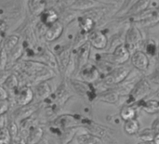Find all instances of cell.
<instances>
[{
    "mask_svg": "<svg viewBox=\"0 0 159 144\" xmlns=\"http://www.w3.org/2000/svg\"><path fill=\"white\" fill-rule=\"evenodd\" d=\"M15 70L28 81L35 84L54 78L57 72L45 63L34 60H20L15 65Z\"/></svg>",
    "mask_w": 159,
    "mask_h": 144,
    "instance_id": "cell-1",
    "label": "cell"
},
{
    "mask_svg": "<svg viewBox=\"0 0 159 144\" xmlns=\"http://www.w3.org/2000/svg\"><path fill=\"white\" fill-rule=\"evenodd\" d=\"M83 116L77 115H61L50 121V131L60 136L64 130L71 128H79L82 127Z\"/></svg>",
    "mask_w": 159,
    "mask_h": 144,
    "instance_id": "cell-2",
    "label": "cell"
},
{
    "mask_svg": "<svg viewBox=\"0 0 159 144\" xmlns=\"http://www.w3.org/2000/svg\"><path fill=\"white\" fill-rule=\"evenodd\" d=\"M152 85L147 77H141L133 87L131 92L125 100V104L137 106L152 93Z\"/></svg>",
    "mask_w": 159,
    "mask_h": 144,
    "instance_id": "cell-3",
    "label": "cell"
},
{
    "mask_svg": "<svg viewBox=\"0 0 159 144\" xmlns=\"http://www.w3.org/2000/svg\"><path fill=\"white\" fill-rule=\"evenodd\" d=\"M131 72L132 70L130 67L127 65H119V66L115 67L108 74H104L100 80V82L106 88H114V87L120 85L125 80H127L129 74H131Z\"/></svg>",
    "mask_w": 159,
    "mask_h": 144,
    "instance_id": "cell-4",
    "label": "cell"
},
{
    "mask_svg": "<svg viewBox=\"0 0 159 144\" xmlns=\"http://www.w3.org/2000/svg\"><path fill=\"white\" fill-rule=\"evenodd\" d=\"M68 80V85L70 88L74 90L75 94H77L79 97L86 99L87 101L92 102L96 101L97 96H98V91L94 86V84H89L86 83L80 79L76 78H70Z\"/></svg>",
    "mask_w": 159,
    "mask_h": 144,
    "instance_id": "cell-5",
    "label": "cell"
},
{
    "mask_svg": "<svg viewBox=\"0 0 159 144\" xmlns=\"http://www.w3.org/2000/svg\"><path fill=\"white\" fill-rule=\"evenodd\" d=\"M143 43L144 38L138 25L134 23H129V26L125 32L124 44L130 54L137 50H140L141 47L143 46Z\"/></svg>",
    "mask_w": 159,
    "mask_h": 144,
    "instance_id": "cell-6",
    "label": "cell"
},
{
    "mask_svg": "<svg viewBox=\"0 0 159 144\" xmlns=\"http://www.w3.org/2000/svg\"><path fill=\"white\" fill-rule=\"evenodd\" d=\"M87 131L96 135L97 137L101 138L102 140L103 138H111L114 134V130L111 129L108 127H104L102 125H99L96 122H94L92 119L88 117L82 118V127Z\"/></svg>",
    "mask_w": 159,
    "mask_h": 144,
    "instance_id": "cell-7",
    "label": "cell"
},
{
    "mask_svg": "<svg viewBox=\"0 0 159 144\" xmlns=\"http://www.w3.org/2000/svg\"><path fill=\"white\" fill-rule=\"evenodd\" d=\"M12 94L13 100L19 107L31 104L34 99V89L29 85H20Z\"/></svg>",
    "mask_w": 159,
    "mask_h": 144,
    "instance_id": "cell-8",
    "label": "cell"
},
{
    "mask_svg": "<svg viewBox=\"0 0 159 144\" xmlns=\"http://www.w3.org/2000/svg\"><path fill=\"white\" fill-rule=\"evenodd\" d=\"M77 74L78 79L92 85L99 82L102 77V73L94 63H88L77 72Z\"/></svg>",
    "mask_w": 159,
    "mask_h": 144,
    "instance_id": "cell-9",
    "label": "cell"
},
{
    "mask_svg": "<svg viewBox=\"0 0 159 144\" xmlns=\"http://www.w3.org/2000/svg\"><path fill=\"white\" fill-rule=\"evenodd\" d=\"M115 7L113 3L104 2L102 0H75L73 5L69 7L75 11H90L97 8Z\"/></svg>",
    "mask_w": 159,
    "mask_h": 144,
    "instance_id": "cell-10",
    "label": "cell"
},
{
    "mask_svg": "<svg viewBox=\"0 0 159 144\" xmlns=\"http://www.w3.org/2000/svg\"><path fill=\"white\" fill-rule=\"evenodd\" d=\"M109 38L106 33L101 29H94L89 34V43L91 47L97 50H104L107 48Z\"/></svg>",
    "mask_w": 159,
    "mask_h": 144,
    "instance_id": "cell-11",
    "label": "cell"
},
{
    "mask_svg": "<svg viewBox=\"0 0 159 144\" xmlns=\"http://www.w3.org/2000/svg\"><path fill=\"white\" fill-rule=\"evenodd\" d=\"M130 62L135 70L141 73L147 72L150 66V59L142 49L137 50L131 54Z\"/></svg>",
    "mask_w": 159,
    "mask_h": 144,
    "instance_id": "cell-12",
    "label": "cell"
},
{
    "mask_svg": "<svg viewBox=\"0 0 159 144\" xmlns=\"http://www.w3.org/2000/svg\"><path fill=\"white\" fill-rule=\"evenodd\" d=\"M55 56L59 64V71L63 74L71 58L73 55V49L71 45H64L59 47V48L55 51Z\"/></svg>",
    "mask_w": 159,
    "mask_h": 144,
    "instance_id": "cell-13",
    "label": "cell"
},
{
    "mask_svg": "<svg viewBox=\"0 0 159 144\" xmlns=\"http://www.w3.org/2000/svg\"><path fill=\"white\" fill-rule=\"evenodd\" d=\"M110 56H111L112 62L115 65L119 66V65H124L127 61H129L130 60L131 54L127 48V47L125 46V44L123 43V44L118 45L110 53Z\"/></svg>",
    "mask_w": 159,
    "mask_h": 144,
    "instance_id": "cell-14",
    "label": "cell"
},
{
    "mask_svg": "<svg viewBox=\"0 0 159 144\" xmlns=\"http://www.w3.org/2000/svg\"><path fill=\"white\" fill-rule=\"evenodd\" d=\"M122 99L124 98L116 91L115 88H110L100 92L97 96L96 101H101V102L112 104V105H117L120 103ZM124 101H125V99H124Z\"/></svg>",
    "mask_w": 159,
    "mask_h": 144,
    "instance_id": "cell-15",
    "label": "cell"
},
{
    "mask_svg": "<svg viewBox=\"0 0 159 144\" xmlns=\"http://www.w3.org/2000/svg\"><path fill=\"white\" fill-rule=\"evenodd\" d=\"M91 46L89 43V41L83 45L82 47H80L77 50L74 51L75 53V62H76V68H77V72L83 68L85 65H87L89 63V60L90 57V53H91Z\"/></svg>",
    "mask_w": 159,
    "mask_h": 144,
    "instance_id": "cell-16",
    "label": "cell"
},
{
    "mask_svg": "<svg viewBox=\"0 0 159 144\" xmlns=\"http://www.w3.org/2000/svg\"><path fill=\"white\" fill-rule=\"evenodd\" d=\"M38 109V106L37 105H33L32 103L29 104V105H26V106H21V107H19L17 108L16 110H14L11 114V117L17 121V122H20L32 115H34L36 111Z\"/></svg>",
    "mask_w": 159,
    "mask_h": 144,
    "instance_id": "cell-17",
    "label": "cell"
},
{
    "mask_svg": "<svg viewBox=\"0 0 159 144\" xmlns=\"http://www.w3.org/2000/svg\"><path fill=\"white\" fill-rule=\"evenodd\" d=\"M63 31H64V24L61 20H58L52 25L47 27L46 33L44 34V39L47 42H54L61 36Z\"/></svg>",
    "mask_w": 159,
    "mask_h": 144,
    "instance_id": "cell-18",
    "label": "cell"
},
{
    "mask_svg": "<svg viewBox=\"0 0 159 144\" xmlns=\"http://www.w3.org/2000/svg\"><path fill=\"white\" fill-rule=\"evenodd\" d=\"M58 20H60V14L53 7L46 8L39 16V21L46 27L52 25Z\"/></svg>",
    "mask_w": 159,
    "mask_h": 144,
    "instance_id": "cell-19",
    "label": "cell"
},
{
    "mask_svg": "<svg viewBox=\"0 0 159 144\" xmlns=\"http://www.w3.org/2000/svg\"><path fill=\"white\" fill-rule=\"evenodd\" d=\"M75 140L77 144H104L103 140L87 130L77 133L75 136Z\"/></svg>",
    "mask_w": 159,
    "mask_h": 144,
    "instance_id": "cell-20",
    "label": "cell"
},
{
    "mask_svg": "<svg viewBox=\"0 0 159 144\" xmlns=\"http://www.w3.org/2000/svg\"><path fill=\"white\" fill-rule=\"evenodd\" d=\"M34 92V95H36L38 99L44 101L52 94V88L48 81H43V82L35 84Z\"/></svg>",
    "mask_w": 159,
    "mask_h": 144,
    "instance_id": "cell-21",
    "label": "cell"
},
{
    "mask_svg": "<svg viewBox=\"0 0 159 144\" xmlns=\"http://www.w3.org/2000/svg\"><path fill=\"white\" fill-rule=\"evenodd\" d=\"M43 136H44L43 128L39 125H35L29 129L25 139L27 144H37L43 139Z\"/></svg>",
    "mask_w": 159,
    "mask_h": 144,
    "instance_id": "cell-22",
    "label": "cell"
},
{
    "mask_svg": "<svg viewBox=\"0 0 159 144\" xmlns=\"http://www.w3.org/2000/svg\"><path fill=\"white\" fill-rule=\"evenodd\" d=\"M77 22H78V26H79L80 31H82V32H84L86 34L91 33L96 27L95 20L91 17H89V16H88L86 14L78 16Z\"/></svg>",
    "mask_w": 159,
    "mask_h": 144,
    "instance_id": "cell-23",
    "label": "cell"
},
{
    "mask_svg": "<svg viewBox=\"0 0 159 144\" xmlns=\"http://www.w3.org/2000/svg\"><path fill=\"white\" fill-rule=\"evenodd\" d=\"M24 51H25L24 45L20 43L13 49L7 52V67L14 66L19 61H20V58Z\"/></svg>",
    "mask_w": 159,
    "mask_h": 144,
    "instance_id": "cell-24",
    "label": "cell"
},
{
    "mask_svg": "<svg viewBox=\"0 0 159 144\" xmlns=\"http://www.w3.org/2000/svg\"><path fill=\"white\" fill-rule=\"evenodd\" d=\"M151 3H152V0H138V1H137V2H136V3H135L128 11H127L125 17H124L122 20L127 19V18H129V17H130V16H133V15H135V14H138V13H140V12H143V11L148 9L149 7H150V5H151Z\"/></svg>",
    "mask_w": 159,
    "mask_h": 144,
    "instance_id": "cell-25",
    "label": "cell"
},
{
    "mask_svg": "<svg viewBox=\"0 0 159 144\" xmlns=\"http://www.w3.org/2000/svg\"><path fill=\"white\" fill-rule=\"evenodd\" d=\"M136 108H141L143 112L148 115L159 114V101L157 100H147L139 103Z\"/></svg>",
    "mask_w": 159,
    "mask_h": 144,
    "instance_id": "cell-26",
    "label": "cell"
},
{
    "mask_svg": "<svg viewBox=\"0 0 159 144\" xmlns=\"http://www.w3.org/2000/svg\"><path fill=\"white\" fill-rule=\"evenodd\" d=\"M47 0H28V9L33 16H40L47 8Z\"/></svg>",
    "mask_w": 159,
    "mask_h": 144,
    "instance_id": "cell-27",
    "label": "cell"
},
{
    "mask_svg": "<svg viewBox=\"0 0 159 144\" xmlns=\"http://www.w3.org/2000/svg\"><path fill=\"white\" fill-rule=\"evenodd\" d=\"M119 116L124 122L129 121V120H132V119H136V117H137V108L135 106H132V105L125 104L120 109Z\"/></svg>",
    "mask_w": 159,
    "mask_h": 144,
    "instance_id": "cell-28",
    "label": "cell"
},
{
    "mask_svg": "<svg viewBox=\"0 0 159 144\" xmlns=\"http://www.w3.org/2000/svg\"><path fill=\"white\" fill-rule=\"evenodd\" d=\"M143 51L144 53L150 58H155L157 57V53H158L159 45L157 43V41L153 38H149L147 40L144 41L143 43Z\"/></svg>",
    "mask_w": 159,
    "mask_h": 144,
    "instance_id": "cell-29",
    "label": "cell"
},
{
    "mask_svg": "<svg viewBox=\"0 0 159 144\" xmlns=\"http://www.w3.org/2000/svg\"><path fill=\"white\" fill-rule=\"evenodd\" d=\"M20 86V79H19L18 75L14 73H10L3 84V87L7 91H10L11 93H13Z\"/></svg>",
    "mask_w": 159,
    "mask_h": 144,
    "instance_id": "cell-30",
    "label": "cell"
},
{
    "mask_svg": "<svg viewBox=\"0 0 159 144\" xmlns=\"http://www.w3.org/2000/svg\"><path fill=\"white\" fill-rule=\"evenodd\" d=\"M123 129L126 134L133 136L137 135L140 131V123L137 119H132L129 121H126L123 126Z\"/></svg>",
    "mask_w": 159,
    "mask_h": 144,
    "instance_id": "cell-31",
    "label": "cell"
},
{
    "mask_svg": "<svg viewBox=\"0 0 159 144\" xmlns=\"http://www.w3.org/2000/svg\"><path fill=\"white\" fill-rule=\"evenodd\" d=\"M88 41H89V34H86L82 31H79L76 34V35L75 36L73 43L71 44L73 51L77 50L80 47L85 45Z\"/></svg>",
    "mask_w": 159,
    "mask_h": 144,
    "instance_id": "cell-32",
    "label": "cell"
},
{
    "mask_svg": "<svg viewBox=\"0 0 159 144\" xmlns=\"http://www.w3.org/2000/svg\"><path fill=\"white\" fill-rule=\"evenodd\" d=\"M20 44V36L17 34H9L7 36H6V38L4 39L2 45L5 47V49L9 52L11 49H13L17 45Z\"/></svg>",
    "mask_w": 159,
    "mask_h": 144,
    "instance_id": "cell-33",
    "label": "cell"
},
{
    "mask_svg": "<svg viewBox=\"0 0 159 144\" xmlns=\"http://www.w3.org/2000/svg\"><path fill=\"white\" fill-rule=\"evenodd\" d=\"M77 128H71L64 130L60 136H59V144H69L74 138H75L77 132Z\"/></svg>",
    "mask_w": 159,
    "mask_h": 144,
    "instance_id": "cell-34",
    "label": "cell"
},
{
    "mask_svg": "<svg viewBox=\"0 0 159 144\" xmlns=\"http://www.w3.org/2000/svg\"><path fill=\"white\" fill-rule=\"evenodd\" d=\"M6 128H7V130L9 131V133H10L12 139H16L17 137H19V134H20V128H19L18 122L15 121L11 116L7 117Z\"/></svg>",
    "mask_w": 159,
    "mask_h": 144,
    "instance_id": "cell-35",
    "label": "cell"
},
{
    "mask_svg": "<svg viewBox=\"0 0 159 144\" xmlns=\"http://www.w3.org/2000/svg\"><path fill=\"white\" fill-rule=\"evenodd\" d=\"M155 134H156V131L151 128H145L143 130L139 131V133L137 134V137L141 142H153Z\"/></svg>",
    "mask_w": 159,
    "mask_h": 144,
    "instance_id": "cell-36",
    "label": "cell"
},
{
    "mask_svg": "<svg viewBox=\"0 0 159 144\" xmlns=\"http://www.w3.org/2000/svg\"><path fill=\"white\" fill-rule=\"evenodd\" d=\"M77 11L75 10H73L69 7L66 8V10H64V12L61 14V22L63 24H69L71 21H73L75 18L77 19L78 16H77Z\"/></svg>",
    "mask_w": 159,
    "mask_h": 144,
    "instance_id": "cell-37",
    "label": "cell"
},
{
    "mask_svg": "<svg viewBox=\"0 0 159 144\" xmlns=\"http://www.w3.org/2000/svg\"><path fill=\"white\" fill-rule=\"evenodd\" d=\"M0 70H7V51L0 45Z\"/></svg>",
    "mask_w": 159,
    "mask_h": 144,
    "instance_id": "cell-38",
    "label": "cell"
},
{
    "mask_svg": "<svg viewBox=\"0 0 159 144\" xmlns=\"http://www.w3.org/2000/svg\"><path fill=\"white\" fill-rule=\"evenodd\" d=\"M12 137L7 128H0V144H11Z\"/></svg>",
    "mask_w": 159,
    "mask_h": 144,
    "instance_id": "cell-39",
    "label": "cell"
},
{
    "mask_svg": "<svg viewBox=\"0 0 159 144\" xmlns=\"http://www.w3.org/2000/svg\"><path fill=\"white\" fill-rule=\"evenodd\" d=\"M10 108V101L8 100H0V116L5 115Z\"/></svg>",
    "mask_w": 159,
    "mask_h": 144,
    "instance_id": "cell-40",
    "label": "cell"
},
{
    "mask_svg": "<svg viewBox=\"0 0 159 144\" xmlns=\"http://www.w3.org/2000/svg\"><path fill=\"white\" fill-rule=\"evenodd\" d=\"M150 82H153L159 86V65L156 68V70L148 76H146Z\"/></svg>",
    "mask_w": 159,
    "mask_h": 144,
    "instance_id": "cell-41",
    "label": "cell"
},
{
    "mask_svg": "<svg viewBox=\"0 0 159 144\" xmlns=\"http://www.w3.org/2000/svg\"><path fill=\"white\" fill-rule=\"evenodd\" d=\"M10 73L8 72V70H0V86L4 84L5 80L7 79V77L8 76Z\"/></svg>",
    "mask_w": 159,
    "mask_h": 144,
    "instance_id": "cell-42",
    "label": "cell"
},
{
    "mask_svg": "<svg viewBox=\"0 0 159 144\" xmlns=\"http://www.w3.org/2000/svg\"><path fill=\"white\" fill-rule=\"evenodd\" d=\"M8 91L1 85L0 86V100H8Z\"/></svg>",
    "mask_w": 159,
    "mask_h": 144,
    "instance_id": "cell-43",
    "label": "cell"
},
{
    "mask_svg": "<svg viewBox=\"0 0 159 144\" xmlns=\"http://www.w3.org/2000/svg\"><path fill=\"white\" fill-rule=\"evenodd\" d=\"M11 144H27L26 139L23 137H17L16 139H13Z\"/></svg>",
    "mask_w": 159,
    "mask_h": 144,
    "instance_id": "cell-44",
    "label": "cell"
},
{
    "mask_svg": "<svg viewBox=\"0 0 159 144\" xmlns=\"http://www.w3.org/2000/svg\"><path fill=\"white\" fill-rule=\"evenodd\" d=\"M75 0H59V2L64 7H70L72 5H73V3L75 2Z\"/></svg>",
    "mask_w": 159,
    "mask_h": 144,
    "instance_id": "cell-45",
    "label": "cell"
},
{
    "mask_svg": "<svg viewBox=\"0 0 159 144\" xmlns=\"http://www.w3.org/2000/svg\"><path fill=\"white\" fill-rule=\"evenodd\" d=\"M7 120V117H6L5 115H1L0 116V128H6Z\"/></svg>",
    "mask_w": 159,
    "mask_h": 144,
    "instance_id": "cell-46",
    "label": "cell"
},
{
    "mask_svg": "<svg viewBox=\"0 0 159 144\" xmlns=\"http://www.w3.org/2000/svg\"><path fill=\"white\" fill-rule=\"evenodd\" d=\"M6 28H7V22L0 19V31H6Z\"/></svg>",
    "mask_w": 159,
    "mask_h": 144,
    "instance_id": "cell-47",
    "label": "cell"
},
{
    "mask_svg": "<svg viewBox=\"0 0 159 144\" xmlns=\"http://www.w3.org/2000/svg\"><path fill=\"white\" fill-rule=\"evenodd\" d=\"M153 144H159V131H157L155 136H154Z\"/></svg>",
    "mask_w": 159,
    "mask_h": 144,
    "instance_id": "cell-48",
    "label": "cell"
},
{
    "mask_svg": "<svg viewBox=\"0 0 159 144\" xmlns=\"http://www.w3.org/2000/svg\"><path fill=\"white\" fill-rule=\"evenodd\" d=\"M5 38H6V31H0V45L3 43Z\"/></svg>",
    "mask_w": 159,
    "mask_h": 144,
    "instance_id": "cell-49",
    "label": "cell"
},
{
    "mask_svg": "<svg viewBox=\"0 0 159 144\" xmlns=\"http://www.w3.org/2000/svg\"><path fill=\"white\" fill-rule=\"evenodd\" d=\"M37 144H49V142H48V141L47 140V139H45V138H43Z\"/></svg>",
    "mask_w": 159,
    "mask_h": 144,
    "instance_id": "cell-50",
    "label": "cell"
},
{
    "mask_svg": "<svg viewBox=\"0 0 159 144\" xmlns=\"http://www.w3.org/2000/svg\"><path fill=\"white\" fill-rule=\"evenodd\" d=\"M113 1H114V5H115V3H117V4H121L122 5L125 0H113Z\"/></svg>",
    "mask_w": 159,
    "mask_h": 144,
    "instance_id": "cell-51",
    "label": "cell"
},
{
    "mask_svg": "<svg viewBox=\"0 0 159 144\" xmlns=\"http://www.w3.org/2000/svg\"><path fill=\"white\" fill-rule=\"evenodd\" d=\"M137 144H153V142H140Z\"/></svg>",
    "mask_w": 159,
    "mask_h": 144,
    "instance_id": "cell-52",
    "label": "cell"
},
{
    "mask_svg": "<svg viewBox=\"0 0 159 144\" xmlns=\"http://www.w3.org/2000/svg\"><path fill=\"white\" fill-rule=\"evenodd\" d=\"M157 60H158V61H159V48H158V53H157Z\"/></svg>",
    "mask_w": 159,
    "mask_h": 144,
    "instance_id": "cell-53",
    "label": "cell"
},
{
    "mask_svg": "<svg viewBox=\"0 0 159 144\" xmlns=\"http://www.w3.org/2000/svg\"><path fill=\"white\" fill-rule=\"evenodd\" d=\"M102 1H104V0H102Z\"/></svg>",
    "mask_w": 159,
    "mask_h": 144,
    "instance_id": "cell-54",
    "label": "cell"
}]
</instances>
